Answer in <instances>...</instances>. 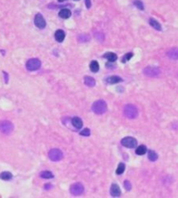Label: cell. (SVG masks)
<instances>
[{"label":"cell","mask_w":178,"mask_h":198,"mask_svg":"<svg viewBox=\"0 0 178 198\" xmlns=\"http://www.w3.org/2000/svg\"><path fill=\"white\" fill-rule=\"evenodd\" d=\"M106 82L108 83V84H115V83H118V82H122V79L117 76H109L106 79Z\"/></svg>","instance_id":"obj_12"},{"label":"cell","mask_w":178,"mask_h":198,"mask_svg":"<svg viewBox=\"0 0 178 198\" xmlns=\"http://www.w3.org/2000/svg\"><path fill=\"white\" fill-rule=\"evenodd\" d=\"M44 188H52V185H50V184H46V185H44Z\"/></svg>","instance_id":"obj_32"},{"label":"cell","mask_w":178,"mask_h":198,"mask_svg":"<svg viewBox=\"0 0 178 198\" xmlns=\"http://www.w3.org/2000/svg\"><path fill=\"white\" fill-rule=\"evenodd\" d=\"M124 171H125V164L121 162V163L119 164V166H118V167L116 169V174L120 175V174H123Z\"/></svg>","instance_id":"obj_25"},{"label":"cell","mask_w":178,"mask_h":198,"mask_svg":"<svg viewBox=\"0 0 178 198\" xmlns=\"http://www.w3.org/2000/svg\"><path fill=\"white\" fill-rule=\"evenodd\" d=\"M132 57H133V53H127V54H126L123 56V58H122V62H126V61H129Z\"/></svg>","instance_id":"obj_27"},{"label":"cell","mask_w":178,"mask_h":198,"mask_svg":"<svg viewBox=\"0 0 178 198\" xmlns=\"http://www.w3.org/2000/svg\"><path fill=\"white\" fill-rule=\"evenodd\" d=\"M90 69L92 72L94 73H97L100 69V66H99V63L96 61H91L90 63Z\"/></svg>","instance_id":"obj_22"},{"label":"cell","mask_w":178,"mask_h":198,"mask_svg":"<svg viewBox=\"0 0 178 198\" xmlns=\"http://www.w3.org/2000/svg\"><path fill=\"white\" fill-rule=\"evenodd\" d=\"M70 191L73 195H80L84 192V187L81 183L77 182V183H74L71 186Z\"/></svg>","instance_id":"obj_9"},{"label":"cell","mask_w":178,"mask_h":198,"mask_svg":"<svg viewBox=\"0 0 178 198\" xmlns=\"http://www.w3.org/2000/svg\"><path fill=\"white\" fill-rule=\"evenodd\" d=\"M148 160L151 161H156V160L158 159L157 153L155 152L154 151H153V150H149V151H148Z\"/></svg>","instance_id":"obj_21"},{"label":"cell","mask_w":178,"mask_h":198,"mask_svg":"<svg viewBox=\"0 0 178 198\" xmlns=\"http://www.w3.org/2000/svg\"><path fill=\"white\" fill-rule=\"evenodd\" d=\"M58 1H59V3H61V2H64V1H65V0H58Z\"/></svg>","instance_id":"obj_33"},{"label":"cell","mask_w":178,"mask_h":198,"mask_svg":"<svg viewBox=\"0 0 178 198\" xmlns=\"http://www.w3.org/2000/svg\"><path fill=\"white\" fill-rule=\"evenodd\" d=\"M107 103L104 100H98V101L94 102L92 105L93 112L98 115L104 114L107 112Z\"/></svg>","instance_id":"obj_1"},{"label":"cell","mask_w":178,"mask_h":198,"mask_svg":"<svg viewBox=\"0 0 178 198\" xmlns=\"http://www.w3.org/2000/svg\"><path fill=\"white\" fill-rule=\"evenodd\" d=\"M124 187L127 190H130L131 189V183L128 181H125L124 182Z\"/></svg>","instance_id":"obj_29"},{"label":"cell","mask_w":178,"mask_h":198,"mask_svg":"<svg viewBox=\"0 0 178 198\" xmlns=\"http://www.w3.org/2000/svg\"><path fill=\"white\" fill-rule=\"evenodd\" d=\"M73 1H79V0H73Z\"/></svg>","instance_id":"obj_34"},{"label":"cell","mask_w":178,"mask_h":198,"mask_svg":"<svg viewBox=\"0 0 178 198\" xmlns=\"http://www.w3.org/2000/svg\"><path fill=\"white\" fill-rule=\"evenodd\" d=\"M40 177L43 178V179H52L53 178V174L52 172L50 171H44V172H41L39 174Z\"/></svg>","instance_id":"obj_20"},{"label":"cell","mask_w":178,"mask_h":198,"mask_svg":"<svg viewBox=\"0 0 178 198\" xmlns=\"http://www.w3.org/2000/svg\"><path fill=\"white\" fill-rule=\"evenodd\" d=\"M110 194L113 197H118L121 195V189L120 187L116 183H113L110 188Z\"/></svg>","instance_id":"obj_10"},{"label":"cell","mask_w":178,"mask_h":198,"mask_svg":"<svg viewBox=\"0 0 178 198\" xmlns=\"http://www.w3.org/2000/svg\"><path fill=\"white\" fill-rule=\"evenodd\" d=\"M48 156L51 161H59L63 159V152L58 148H53L48 152Z\"/></svg>","instance_id":"obj_5"},{"label":"cell","mask_w":178,"mask_h":198,"mask_svg":"<svg viewBox=\"0 0 178 198\" xmlns=\"http://www.w3.org/2000/svg\"><path fill=\"white\" fill-rule=\"evenodd\" d=\"M71 11L69 9H66V8H64L62 9L59 12V16L61 18H64V19H66V18H69L71 17Z\"/></svg>","instance_id":"obj_13"},{"label":"cell","mask_w":178,"mask_h":198,"mask_svg":"<svg viewBox=\"0 0 178 198\" xmlns=\"http://www.w3.org/2000/svg\"><path fill=\"white\" fill-rule=\"evenodd\" d=\"M143 73L145 76L148 77H156L161 74V70L158 68L155 67H147L144 69Z\"/></svg>","instance_id":"obj_7"},{"label":"cell","mask_w":178,"mask_h":198,"mask_svg":"<svg viewBox=\"0 0 178 198\" xmlns=\"http://www.w3.org/2000/svg\"><path fill=\"white\" fill-rule=\"evenodd\" d=\"M72 124H73V125L75 128H77V129H80V128L83 126V122H82V120H81L80 118H78V117H74V118L72 119Z\"/></svg>","instance_id":"obj_18"},{"label":"cell","mask_w":178,"mask_h":198,"mask_svg":"<svg viewBox=\"0 0 178 198\" xmlns=\"http://www.w3.org/2000/svg\"><path fill=\"white\" fill-rule=\"evenodd\" d=\"M12 178V174L10 172H3L0 174V179L4 181H10Z\"/></svg>","instance_id":"obj_19"},{"label":"cell","mask_w":178,"mask_h":198,"mask_svg":"<svg viewBox=\"0 0 178 198\" xmlns=\"http://www.w3.org/2000/svg\"><path fill=\"white\" fill-rule=\"evenodd\" d=\"M104 58L107 59L108 61L110 62H114L117 60V55L115 54V53H112V52H108V53H106L104 55H103Z\"/></svg>","instance_id":"obj_16"},{"label":"cell","mask_w":178,"mask_h":198,"mask_svg":"<svg viewBox=\"0 0 178 198\" xmlns=\"http://www.w3.org/2000/svg\"><path fill=\"white\" fill-rule=\"evenodd\" d=\"M78 40L80 42H82V43H86V42H88L89 40H90V36H89L88 34H80L78 36Z\"/></svg>","instance_id":"obj_24"},{"label":"cell","mask_w":178,"mask_h":198,"mask_svg":"<svg viewBox=\"0 0 178 198\" xmlns=\"http://www.w3.org/2000/svg\"><path fill=\"white\" fill-rule=\"evenodd\" d=\"M54 37H55V39H56L58 42H62V41L64 40L65 37V33H64L63 30L59 29V30H57V31L55 32Z\"/></svg>","instance_id":"obj_14"},{"label":"cell","mask_w":178,"mask_h":198,"mask_svg":"<svg viewBox=\"0 0 178 198\" xmlns=\"http://www.w3.org/2000/svg\"><path fill=\"white\" fill-rule=\"evenodd\" d=\"M85 3H86V6L87 9L91 8V0H85Z\"/></svg>","instance_id":"obj_31"},{"label":"cell","mask_w":178,"mask_h":198,"mask_svg":"<svg viewBox=\"0 0 178 198\" xmlns=\"http://www.w3.org/2000/svg\"><path fill=\"white\" fill-rule=\"evenodd\" d=\"M95 38H97L100 41L104 40V35L102 33H96L95 34Z\"/></svg>","instance_id":"obj_30"},{"label":"cell","mask_w":178,"mask_h":198,"mask_svg":"<svg viewBox=\"0 0 178 198\" xmlns=\"http://www.w3.org/2000/svg\"><path fill=\"white\" fill-rule=\"evenodd\" d=\"M41 66V61L38 59L33 58V59H30L29 61H27L26 67V69L29 71H35L38 70Z\"/></svg>","instance_id":"obj_4"},{"label":"cell","mask_w":178,"mask_h":198,"mask_svg":"<svg viewBox=\"0 0 178 198\" xmlns=\"http://www.w3.org/2000/svg\"><path fill=\"white\" fill-rule=\"evenodd\" d=\"M138 109L134 104H127L124 107L123 114L129 119H134L138 116Z\"/></svg>","instance_id":"obj_2"},{"label":"cell","mask_w":178,"mask_h":198,"mask_svg":"<svg viewBox=\"0 0 178 198\" xmlns=\"http://www.w3.org/2000/svg\"><path fill=\"white\" fill-rule=\"evenodd\" d=\"M80 135H81V136H86V137L89 136V135H90V130L87 129V128L82 130V131H80Z\"/></svg>","instance_id":"obj_28"},{"label":"cell","mask_w":178,"mask_h":198,"mask_svg":"<svg viewBox=\"0 0 178 198\" xmlns=\"http://www.w3.org/2000/svg\"><path fill=\"white\" fill-rule=\"evenodd\" d=\"M134 5H135L139 10H144V5H143V3L141 1V0H135L134 1Z\"/></svg>","instance_id":"obj_26"},{"label":"cell","mask_w":178,"mask_h":198,"mask_svg":"<svg viewBox=\"0 0 178 198\" xmlns=\"http://www.w3.org/2000/svg\"><path fill=\"white\" fill-rule=\"evenodd\" d=\"M13 124L8 120H4L0 122V133L4 134H10L13 131Z\"/></svg>","instance_id":"obj_3"},{"label":"cell","mask_w":178,"mask_h":198,"mask_svg":"<svg viewBox=\"0 0 178 198\" xmlns=\"http://www.w3.org/2000/svg\"><path fill=\"white\" fill-rule=\"evenodd\" d=\"M84 82L88 87H94L95 85V80H94V78H93L92 76H85Z\"/></svg>","instance_id":"obj_17"},{"label":"cell","mask_w":178,"mask_h":198,"mask_svg":"<svg viewBox=\"0 0 178 198\" xmlns=\"http://www.w3.org/2000/svg\"><path fill=\"white\" fill-rule=\"evenodd\" d=\"M34 24L39 29H44V27H46V26H47L46 20H44V17L40 13H38L35 16V18H34Z\"/></svg>","instance_id":"obj_8"},{"label":"cell","mask_w":178,"mask_h":198,"mask_svg":"<svg viewBox=\"0 0 178 198\" xmlns=\"http://www.w3.org/2000/svg\"><path fill=\"white\" fill-rule=\"evenodd\" d=\"M146 152H147V146H144V145H141L136 150V154H138V155H143V154H145V153H146Z\"/></svg>","instance_id":"obj_23"},{"label":"cell","mask_w":178,"mask_h":198,"mask_svg":"<svg viewBox=\"0 0 178 198\" xmlns=\"http://www.w3.org/2000/svg\"><path fill=\"white\" fill-rule=\"evenodd\" d=\"M167 55L171 60H178V48H171L168 53Z\"/></svg>","instance_id":"obj_11"},{"label":"cell","mask_w":178,"mask_h":198,"mask_svg":"<svg viewBox=\"0 0 178 198\" xmlns=\"http://www.w3.org/2000/svg\"><path fill=\"white\" fill-rule=\"evenodd\" d=\"M121 143L127 148H135L137 146V140L133 137H125L121 139Z\"/></svg>","instance_id":"obj_6"},{"label":"cell","mask_w":178,"mask_h":198,"mask_svg":"<svg viewBox=\"0 0 178 198\" xmlns=\"http://www.w3.org/2000/svg\"><path fill=\"white\" fill-rule=\"evenodd\" d=\"M149 24L150 26L154 28L155 30H157V31H161L162 30V26L161 24L159 23V22L157 20H155L154 18H150L149 19Z\"/></svg>","instance_id":"obj_15"}]
</instances>
